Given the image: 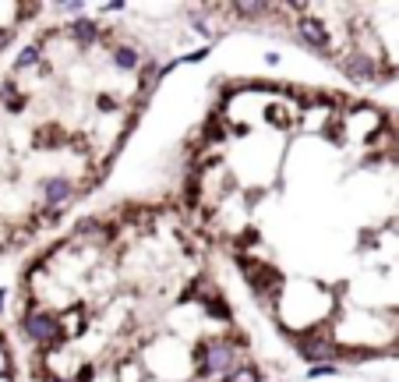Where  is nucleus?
Masks as SVG:
<instances>
[{
  "mask_svg": "<svg viewBox=\"0 0 399 382\" xmlns=\"http://www.w3.org/2000/svg\"><path fill=\"white\" fill-rule=\"evenodd\" d=\"M191 365L198 379H226L241 365V340L234 337H205L191 351Z\"/></svg>",
  "mask_w": 399,
  "mask_h": 382,
  "instance_id": "1",
  "label": "nucleus"
},
{
  "mask_svg": "<svg viewBox=\"0 0 399 382\" xmlns=\"http://www.w3.org/2000/svg\"><path fill=\"white\" fill-rule=\"evenodd\" d=\"M22 333L29 344H36L39 351H53V347H61L68 340V330H64V322L57 311L50 308H39V304H29L25 315H22Z\"/></svg>",
  "mask_w": 399,
  "mask_h": 382,
  "instance_id": "2",
  "label": "nucleus"
},
{
  "mask_svg": "<svg viewBox=\"0 0 399 382\" xmlns=\"http://www.w3.org/2000/svg\"><path fill=\"white\" fill-rule=\"evenodd\" d=\"M290 337H294L297 354L308 361V368L311 365H339L343 354H347L343 347L336 344L329 325H315V330H290Z\"/></svg>",
  "mask_w": 399,
  "mask_h": 382,
  "instance_id": "3",
  "label": "nucleus"
},
{
  "mask_svg": "<svg viewBox=\"0 0 399 382\" xmlns=\"http://www.w3.org/2000/svg\"><path fill=\"white\" fill-rule=\"evenodd\" d=\"M237 265L244 269V280L251 284V291L262 297V301H272L279 291H283V272L279 269H272V265H265V262H255V258H248V255H237Z\"/></svg>",
  "mask_w": 399,
  "mask_h": 382,
  "instance_id": "4",
  "label": "nucleus"
},
{
  "mask_svg": "<svg viewBox=\"0 0 399 382\" xmlns=\"http://www.w3.org/2000/svg\"><path fill=\"white\" fill-rule=\"evenodd\" d=\"M297 36H301V43L304 46H311L315 53H322V57H332V32H329V25H325V18H318V15H311V11H304L301 18H297Z\"/></svg>",
  "mask_w": 399,
  "mask_h": 382,
  "instance_id": "5",
  "label": "nucleus"
},
{
  "mask_svg": "<svg viewBox=\"0 0 399 382\" xmlns=\"http://www.w3.org/2000/svg\"><path fill=\"white\" fill-rule=\"evenodd\" d=\"M75 195H78V188H75V181H71V177H64V174L46 177V181L39 184L43 212H61L68 202H75Z\"/></svg>",
  "mask_w": 399,
  "mask_h": 382,
  "instance_id": "6",
  "label": "nucleus"
},
{
  "mask_svg": "<svg viewBox=\"0 0 399 382\" xmlns=\"http://www.w3.org/2000/svg\"><path fill=\"white\" fill-rule=\"evenodd\" d=\"M339 68H343V75L350 82H375L378 78V61L371 57L368 50H361V46H354L347 57L339 61Z\"/></svg>",
  "mask_w": 399,
  "mask_h": 382,
  "instance_id": "7",
  "label": "nucleus"
},
{
  "mask_svg": "<svg viewBox=\"0 0 399 382\" xmlns=\"http://www.w3.org/2000/svg\"><path fill=\"white\" fill-rule=\"evenodd\" d=\"M68 36L75 39V46H82V50H92V46H99V39H103V25H99L96 18L82 15V18H71V25H68Z\"/></svg>",
  "mask_w": 399,
  "mask_h": 382,
  "instance_id": "8",
  "label": "nucleus"
},
{
  "mask_svg": "<svg viewBox=\"0 0 399 382\" xmlns=\"http://www.w3.org/2000/svg\"><path fill=\"white\" fill-rule=\"evenodd\" d=\"M110 61L117 71H142V50L131 46V43H117V46H110Z\"/></svg>",
  "mask_w": 399,
  "mask_h": 382,
  "instance_id": "9",
  "label": "nucleus"
},
{
  "mask_svg": "<svg viewBox=\"0 0 399 382\" xmlns=\"http://www.w3.org/2000/svg\"><path fill=\"white\" fill-rule=\"evenodd\" d=\"M166 75H170L166 64H159V61H145V64H142V75H138V99H149V96L156 92V85H159Z\"/></svg>",
  "mask_w": 399,
  "mask_h": 382,
  "instance_id": "10",
  "label": "nucleus"
},
{
  "mask_svg": "<svg viewBox=\"0 0 399 382\" xmlns=\"http://www.w3.org/2000/svg\"><path fill=\"white\" fill-rule=\"evenodd\" d=\"M223 382H265V375H262V368L258 365H251V361H241L230 375H226Z\"/></svg>",
  "mask_w": 399,
  "mask_h": 382,
  "instance_id": "11",
  "label": "nucleus"
},
{
  "mask_svg": "<svg viewBox=\"0 0 399 382\" xmlns=\"http://www.w3.org/2000/svg\"><path fill=\"white\" fill-rule=\"evenodd\" d=\"M230 11L234 15H244L248 22H262L265 15L276 11V4H262V0H258V4H230Z\"/></svg>",
  "mask_w": 399,
  "mask_h": 382,
  "instance_id": "12",
  "label": "nucleus"
},
{
  "mask_svg": "<svg viewBox=\"0 0 399 382\" xmlns=\"http://www.w3.org/2000/svg\"><path fill=\"white\" fill-rule=\"evenodd\" d=\"M43 61V43H29L18 57H15V71H25V68H36Z\"/></svg>",
  "mask_w": 399,
  "mask_h": 382,
  "instance_id": "13",
  "label": "nucleus"
},
{
  "mask_svg": "<svg viewBox=\"0 0 399 382\" xmlns=\"http://www.w3.org/2000/svg\"><path fill=\"white\" fill-rule=\"evenodd\" d=\"M202 308H205V315L216 318V322H230V304H226L219 294H212L209 301H202Z\"/></svg>",
  "mask_w": 399,
  "mask_h": 382,
  "instance_id": "14",
  "label": "nucleus"
},
{
  "mask_svg": "<svg viewBox=\"0 0 399 382\" xmlns=\"http://www.w3.org/2000/svg\"><path fill=\"white\" fill-rule=\"evenodd\" d=\"M339 375V365H311L308 368V379H336Z\"/></svg>",
  "mask_w": 399,
  "mask_h": 382,
  "instance_id": "15",
  "label": "nucleus"
},
{
  "mask_svg": "<svg viewBox=\"0 0 399 382\" xmlns=\"http://www.w3.org/2000/svg\"><path fill=\"white\" fill-rule=\"evenodd\" d=\"M212 53V46H198V50H191V53H184V57L177 61V64H202L205 57Z\"/></svg>",
  "mask_w": 399,
  "mask_h": 382,
  "instance_id": "16",
  "label": "nucleus"
},
{
  "mask_svg": "<svg viewBox=\"0 0 399 382\" xmlns=\"http://www.w3.org/2000/svg\"><path fill=\"white\" fill-rule=\"evenodd\" d=\"M75 382H96V365H82Z\"/></svg>",
  "mask_w": 399,
  "mask_h": 382,
  "instance_id": "17",
  "label": "nucleus"
},
{
  "mask_svg": "<svg viewBox=\"0 0 399 382\" xmlns=\"http://www.w3.org/2000/svg\"><path fill=\"white\" fill-rule=\"evenodd\" d=\"M99 110H103V114L117 110V99H113V96H99Z\"/></svg>",
  "mask_w": 399,
  "mask_h": 382,
  "instance_id": "18",
  "label": "nucleus"
},
{
  "mask_svg": "<svg viewBox=\"0 0 399 382\" xmlns=\"http://www.w3.org/2000/svg\"><path fill=\"white\" fill-rule=\"evenodd\" d=\"M11 39H15V32H11V29H0V53H4V50L11 46Z\"/></svg>",
  "mask_w": 399,
  "mask_h": 382,
  "instance_id": "19",
  "label": "nucleus"
},
{
  "mask_svg": "<svg viewBox=\"0 0 399 382\" xmlns=\"http://www.w3.org/2000/svg\"><path fill=\"white\" fill-rule=\"evenodd\" d=\"M265 64H269V68H276V64H279V53H276V50H269V53H265Z\"/></svg>",
  "mask_w": 399,
  "mask_h": 382,
  "instance_id": "20",
  "label": "nucleus"
}]
</instances>
